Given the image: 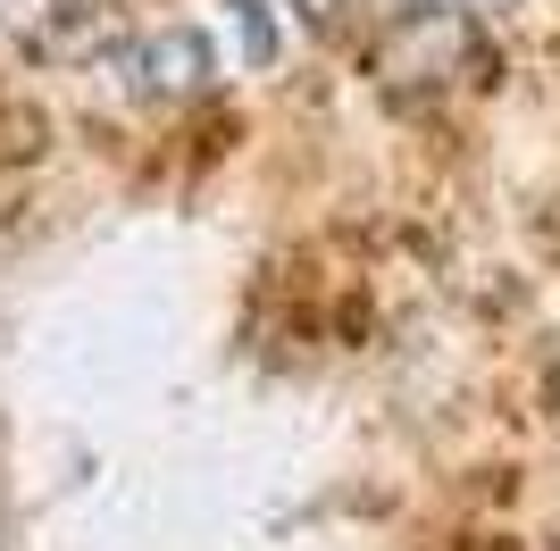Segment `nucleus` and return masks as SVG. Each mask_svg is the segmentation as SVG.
Segmentation results:
<instances>
[{"label":"nucleus","mask_w":560,"mask_h":551,"mask_svg":"<svg viewBox=\"0 0 560 551\" xmlns=\"http://www.w3.org/2000/svg\"><path fill=\"white\" fill-rule=\"evenodd\" d=\"M135 68L151 75L167 101H192V92H210L218 50H210V34H201V25H167V34H151V43L135 50Z\"/></svg>","instance_id":"1"},{"label":"nucleus","mask_w":560,"mask_h":551,"mask_svg":"<svg viewBox=\"0 0 560 551\" xmlns=\"http://www.w3.org/2000/svg\"><path fill=\"white\" fill-rule=\"evenodd\" d=\"M234 17H243V50H252V59H268V50H277V25H268V0H234Z\"/></svg>","instance_id":"2"},{"label":"nucleus","mask_w":560,"mask_h":551,"mask_svg":"<svg viewBox=\"0 0 560 551\" xmlns=\"http://www.w3.org/2000/svg\"><path fill=\"white\" fill-rule=\"evenodd\" d=\"M50 9H84V0H50Z\"/></svg>","instance_id":"3"}]
</instances>
